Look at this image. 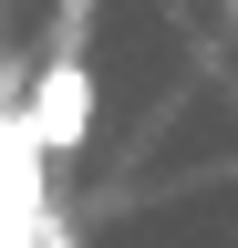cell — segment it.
Masks as SVG:
<instances>
[{
  "label": "cell",
  "mask_w": 238,
  "mask_h": 248,
  "mask_svg": "<svg viewBox=\"0 0 238 248\" xmlns=\"http://www.w3.org/2000/svg\"><path fill=\"white\" fill-rule=\"evenodd\" d=\"M21 124H32V145H42V155H73L83 135H94V73H83V52H73V42H63V62L32 83Z\"/></svg>",
  "instance_id": "obj_1"
}]
</instances>
